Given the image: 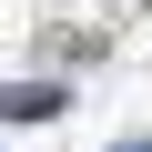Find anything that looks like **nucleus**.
Listing matches in <instances>:
<instances>
[{
    "label": "nucleus",
    "mask_w": 152,
    "mask_h": 152,
    "mask_svg": "<svg viewBox=\"0 0 152 152\" xmlns=\"http://www.w3.org/2000/svg\"><path fill=\"white\" fill-rule=\"evenodd\" d=\"M122 152H152V142H122Z\"/></svg>",
    "instance_id": "nucleus-2"
},
{
    "label": "nucleus",
    "mask_w": 152,
    "mask_h": 152,
    "mask_svg": "<svg viewBox=\"0 0 152 152\" xmlns=\"http://www.w3.org/2000/svg\"><path fill=\"white\" fill-rule=\"evenodd\" d=\"M0 112H10V122H51V112H61V81H20V91H0Z\"/></svg>",
    "instance_id": "nucleus-1"
}]
</instances>
